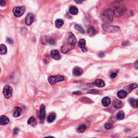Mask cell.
Returning a JSON list of instances; mask_svg holds the SVG:
<instances>
[{
    "mask_svg": "<svg viewBox=\"0 0 138 138\" xmlns=\"http://www.w3.org/2000/svg\"><path fill=\"white\" fill-rule=\"evenodd\" d=\"M138 87V84H135V83H134V84H130V85L128 86V89L129 90V91H131L132 90L136 89V88Z\"/></svg>",
    "mask_w": 138,
    "mask_h": 138,
    "instance_id": "29",
    "label": "cell"
},
{
    "mask_svg": "<svg viewBox=\"0 0 138 138\" xmlns=\"http://www.w3.org/2000/svg\"><path fill=\"white\" fill-rule=\"evenodd\" d=\"M3 92L4 96L5 98H9L11 97L13 93L12 88H11V86L9 85L5 86L3 88Z\"/></svg>",
    "mask_w": 138,
    "mask_h": 138,
    "instance_id": "7",
    "label": "cell"
},
{
    "mask_svg": "<svg viewBox=\"0 0 138 138\" xmlns=\"http://www.w3.org/2000/svg\"><path fill=\"white\" fill-rule=\"evenodd\" d=\"M105 128L106 129H110L112 128V125L110 123H106L105 125Z\"/></svg>",
    "mask_w": 138,
    "mask_h": 138,
    "instance_id": "30",
    "label": "cell"
},
{
    "mask_svg": "<svg viewBox=\"0 0 138 138\" xmlns=\"http://www.w3.org/2000/svg\"><path fill=\"white\" fill-rule=\"evenodd\" d=\"M103 28L104 31L107 32H111V33L117 32L120 29L119 26H108L107 24H104L103 26Z\"/></svg>",
    "mask_w": 138,
    "mask_h": 138,
    "instance_id": "5",
    "label": "cell"
},
{
    "mask_svg": "<svg viewBox=\"0 0 138 138\" xmlns=\"http://www.w3.org/2000/svg\"><path fill=\"white\" fill-rule=\"evenodd\" d=\"M113 17L114 15L112 9H107L101 14V19L105 23H109L113 20Z\"/></svg>",
    "mask_w": 138,
    "mask_h": 138,
    "instance_id": "2",
    "label": "cell"
},
{
    "mask_svg": "<svg viewBox=\"0 0 138 138\" xmlns=\"http://www.w3.org/2000/svg\"><path fill=\"white\" fill-rule=\"evenodd\" d=\"M85 0H75V2L77 4H81Z\"/></svg>",
    "mask_w": 138,
    "mask_h": 138,
    "instance_id": "35",
    "label": "cell"
},
{
    "mask_svg": "<svg viewBox=\"0 0 138 138\" xmlns=\"http://www.w3.org/2000/svg\"><path fill=\"white\" fill-rule=\"evenodd\" d=\"M113 13L114 16L118 17L121 16L125 13L126 11V8L122 5H119V6L115 7L112 9Z\"/></svg>",
    "mask_w": 138,
    "mask_h": 138,
    "instance_id": "3",
    "label": "cell"
},
{
    "mask_svg": "<svg viewBox=\"0 0 138 138\" xmlns=\"http://www.w3.org/2000/svg\"><path fill=\"white\" fill-rule=\"evenodd\" d=\"M64 80V77L62 76L57 75V76H50L48 78V80L50 84L52 85H54L56 83L59 82L63 81Z\"/></svg>",
    "mask_w": 138,
    "mask_h": 138,
    "instance_id": "4",
    "label": "cell"
},
{
    "mask_svg": "<svg viewBox=\"0 0 138 138\" xmlns=\"http://www.w3.org/2000/svg\"><path fill=\"white\" fill-rule=\"evenodd\" d=\"M55 40L53 39V38H51V39H50V40H49V43L50 44L53 45V44H55Z\"/></svg>",
    "mask_w": 138,
    "mask_h": 138,
    "instance_id": "33",
    "label": "cell"
},
{
    "mask_svg": "<svg viewBox=\"0 0 138 138\" xmlns=\"http://www.w3.org/2000/svg\"><path fill=\"white\" fill-rule=\"evenodd\" d=\"M18 131H19V129H18V128H15V129H14V133L15 134H17L18 133Z\"/></svg>",
    "mask_w": 138,
    "mask_h": 138,
    "instance_id": "36",
    "label": "cell"
},
{
    "mask_svg": "<svg viewBox=\"0 0 138 138\" xmlns=\"http://www.w3.org/2000/svg\"><path fill=\"white\" fill-rule=\"evenodd\" d=\"M74 28L77 30V31H79V32L82 34H85V31H84V29L82 28V26H80L79 24H75L74 26Z\"/></svg>",
    "mask_w": 138,
    "mask_h": 138,
    "instance_id": "28",
    "label": "cell"
},
{
    "mask_svg": "<svg viewBox=\"0 0 138 138\" xmlns=\"http://www.w3.org/2000/svg\"><path fill=\"white\" fill-rule=\"evenodd\" d=\"M28 124L29 125H31L32 126H34L36 124V119L34 118V116H32L31 117H30L29 119L28 120Z\"/></svg>",
    "mask_w": 138,
    "mask_h": 138,
    "instance_id": "26",
    "label": "cell"
},
{
    "mask_svg": "<svg viewBox=\"0 0 138 138\" xmlns=\"http://www.w3.org/2000/svg\"><path fill=\"white\" fill-rule=\"evenodd\" d=\"M101 103H102V104L104 107H108L111 104V99L108 97H105L102 99Z\"/></svg>",
    "mask_w": 138,
    "mask_h": 138,
    "instance_id": "14",
    "label": "cell"
},
{
    "mask_svg": "<svg viewBox=\"0 0 138 138\" xmlns=\"http://www.w3.org/2000/svg\"><path fill=\"white\" fill-rule=\"evenodd\" d=\"M113 105L116 108L120 109L123 106V104L121 100H118V99H115L113 101Z\"/></svg>",
    "mask_w": 138,
    "mask_h": 138,
    "instance_id": "11",
    "label": "cell"
},
{
    "mask_svg": "<svg viewBox=\"0 0 138 138\" xmlns=\"http://www.w3.org/2000/svg\"><path fill=\"white\" fill-rule=\"evenodd\" d=\"M51 56L56 60H58L60 58V56L59 55L58 51L56 50H53L51 51Z\"/></svg>",
    "mask_w": 138,
    "mask_h": 138,
    "instance_id": "17",
    "label": "cell"
},
{
    "mask_svg": "<svg viewBox=\"0 0 138 138\" xmlns=\"http://www.w3.org/2000/svg\"><path fill=\"white\" fill-rule=\"evenodd\" d=\"M7 40V42H8L9 43H10V44H13V42H14V41H13V39H11V38H8Z\"/></svg>",
    "mask_w": 138,
    "mask_h": 138,
    "instance_id": "34",
    "label": "cell"
},
{
    "mask_svg": "<svg viewBox=\"0 0 138 138\" xmlns=\"http://www.w3.org/2000/svg\"><path fill=\"white\" fill-rule=\"evenodd\" d=\"M83 70L79 68V67H75L73 69V74H74V76H79L80 75H82V73H83Z\"/></svg>",
    "mask_w": 138,
    "mask_h": 138,
    "instance_id": "12",
    "label": "cell"
},
{
    "mask_svg": "<svg viewBox=\"0 0 138 138\" xmlns=\"http://www.w3.org/2000/svg\"><path fill=\"white\" fill-rule=\"evenodd\" d=\"M6 4L5 0H0V5L1 6H4Z\"/></svg>",
    "mask_w": 138,
    "mask_h": 138,
    "instance_id": "32",
    "label": "cell"
},
{
    "mask_svg": "<svg viewBox=\"0 0 138 138\" xmlns=\"http://www.w3.org/2000/svg\"><path fill=\"white\" fill-rule=\"evenodd\" d=\"M117 76V72H113L111 74V78L112 79H114Z\"/></svg>",
    "mask_w": 138,
    "mask_h": 138,
    "instance_id": "31",
    "label": "cell"
},
{
    "mask_svg": "<svg viewBox=\"0 0 138 138\" xmlns=\"http://www.w3.org/2000/svg\"><path fill=\"white\" fill-rule=\"evenodd\" d=\"M86 128V126L85 125H80L79 126H78L77 128V131L79 133H82L85 131Z\"/></svg>",
    "mask_w": 138,
    "mask_h": 138,
    "instance_id": "27",
    "label": "cell"
},
{
    "mask_svg": "<svg viewBox=\"0 0 138 138\" xmlns=\"http://www.w3.org/2000/svg\"><path fill=\"white\" fill-rule=\"evenodd\" d=\"M9 119L7 116H0V124L2 125H5L9 123Z\"/></svg>",
    "mask_w": 138,
    "mask_h": 138,
    "instance_id": "18",
    "label": "cell"
},
{
    "mask_svg": "<svg viewBox=\"0 0 138 138\" xmlns=\"http://www.w3.org/2000/svg\"><path fill=\"white\" fill-rule=\"evenodd\" d=\"M21 113H22V109L19 107H16L14 109V112H13V116L15 118H17L20 116Z\"/></svg>",
    "mask_w": 138,
    "mask_h": 138,
    "instance_id": "15",
    "label": "cell"
},
{
    "mask_svg": "<svg viewBox=\"0 0 138 138\" xmlns=\"http://www.w3.org/2000/svg\"><path fill=\"white\" fill-rule=\"evenodd\" d=\"M76 44V38L72 32H69L68 34V39L63 45L61 48V51L63 53H66L69 51L73 49Z\"/></svg>",
    "mask_w": 138,
    "mask_h": 138,
    "instance_id": "1",
    "label": "cell"
},
{
    "mask_svg": "<svg viewBox=\"0 0 138 138\" xmlns=\"http://www.w3.org/2000/svg\"><path fill=\"white\" fill-rule=\"evenodd\" d=\"M34 14H31V13H29L26 16V20H25V23L28 26H30L34 21Z\"/></svg>",
    "mask_w": 138,
    "mask_h": 138,
    "instance_id": "9",
    "label": "cell"
},
{
    "mask_svg": "<svg viewBox=\"0 0 138 138\" xmlns=\"http://www.w3.org/2000/svg\"><path fill=\"white\" fill-rule=\"evenodd\" d=\"M128 102L130 104V105H131V106L133 108H137L138 107V99H134V98H130L128 100Z\"/></svg>",
    "mask_w": 138,
    "mask_h": 138,
    "instance_id": "16",
    "label": "cell"
},
{
    "mask_svg": "<svg viewBox=\"0 0 138 138\" xmlns=\"http://www.w3.org/2000/svg\"><path fill=\"white\" fill-rule=\"evenodd\" d=\"M115 1H116V2H121V1H124V0H114Z\"/></svg>",
    "mask_w": 138,
    "mask_h": 138,
    "instance_id": "39",
    "label": "cell"
},
{
    "mask_svg": "<svg viewBox=\"0 0 138 138\" xmlns=\"http://www.w3.org/2000/svg\"><path fill=\"white\" fill-rule=\"evenodd\" d=\"M7 47L4 44L0 45V55H4L7 53Z\"/></svg>",
    "mask_w": 138,
    "mask_h": 138,
    "instance_id": "22",
    "label": "cell"
},
{
    "mask_svg": "<svg viewBox=\"0 0 138 138\" xmlns=\"http://www.w3.org/2000/svg\"><path fill=\"white\" fill-rule=\"evenodd\" d=\"M117 95L119 98L124 99L127 95V92L125 90H120L117 93Z\"/></svg>",
    "mask_w": 138,
    "mask_h": 138,
    "instance_id": "19",
    "label": "cell"
},
{
    "mask_svg": "<svg viewBox=\"0 0 138 138\" xmlns=\"http://www.w3.org/2000/svg\"><path fill=\"white\" fill-rule=\"evenodd\" d=\"M93 84L99 87H103L105 86V83L104 80L101 79H97L95 80Z\"/></svg>",
    "mask_w": 138,
    "mask_h": 138,
    "instance_id": "13",
    "label": "cell"
},
{
    "mask_svg": "<svg viewBox=\"0 0 138 138\" xmlns=\"http://www.w3.org/2000/svg\"><path fill=\"white\" fill-rule=\"evenodd\" d=\"M78 45H79V47H80V48L81 49V50L84 52L87 51V49L85 47L86 45V41L85 40L82 38V39H80V41H79V43H78Z\"/></svg>",
    "mask_w": 138,
    "mask_h": 138,
    "instance_id": "10",
    "label": "cell"
},
{
    "mask_svg": "<svg viewBox=\"0 0 138 138\" xmlns=\"http://www.w3.org/2000/svg\"><path fill=\"white\" fill-rule=\"evenodd\" d=\"M97 92H98V90H90V91L89 92V93H97Z\"/></svg>",
    "mask_w": 138,
    "mask_h": 138,
    "instance_id": "37",
    "label": "cell"
},
{
    "mask_svg": "<svg viewBox=\"0 0 138 138\" xmlns=\"http://www.w3.org/2000/svg\"><path fill=\"white\" fill-rule=\"evenodd\" d=\"M45 116L46 113L45 106L44 105H41V107H40V111L39 113V118L41 123H43L44 120L45 118Z\"/></svg>",
    "mask_w": 138,
    "mask_h": 138,
    "instance_id": "8",
    "label": "cell"
},
{
    "mask_svg": "<svg viewBox=\"0 0 138 138\" xmlns=\"http://www.w3.org/2000/svg\"><path fill=\"white\" fill-rule=\"evenodd\" d=\"M0 71H1V70H0Z\"/></svg>",
    "mask_w": 138,
    "mask_h": 138,
    "instance_id": "40",
    "label": "cell"
},
{
    "mask_svg": "<svg viewBox=\"0 0 138 138\" xmlns=\"http://www.w3.org/2000/svg\"><path fill=\"white\" fill-rule=\"evenodd\" d=\"M69 11H70V13L71 14L73 15H77L78 13V9L76 7H74V6L70 7V9H69Z\"/></svg>",
    "mask_w": 138,
    "mask_h": 138,
    "instance_id": "24",
    "label": "cell"
},
{
    "mask_svg": "<svg viewBox=\"0 0 138 138\" xmlns=\"http://www.w3.org/2000/svg\"><path fill=\"white\" fill-rule=\"evenodd\" d=\"M97 32L96 31V30H95L94 28L91 27V28L88 29L87 34L90 36L92 37V36H94L95 35V34H97Z\"/></svg>",
    "mask_w": 138,
    "mask_h": 138,
    "instance_id": "20",
    "label": "cell"
},
{
    "mask_svg": "<svg viewBox=\"0 0 138 138\" xmlns=\"http://www.w3.org/2000/svg\"><path fill=\"white\" fill-rule=\"evenodd\" d=\"M125 116V113L124 112L122 111H120L119 112H118V113L116 114V118H117L118 120H122L124 119Z\"/></svg>",
    "mask_w": 138,
    "mask_h": 138,
    "instance_id": "25",
    "label": "cell"
},
{
    "mask_svg": "<svg viewBox=\"0 0 138 138\" xmlns=\"http://www.w3.org/2000/svg\"><path fill=\"white\" fill-rule=\"evenodd\" d=\"M135 68L137 69H138V60L136 61V62L135 63Z\"/></svg>",
    "mask_w": 138,
    "mask_h": 138,
    "instance_id": "38",
    "label": "cell"
},
{
    "mask_svg": "<svg viewBox=\"0 0 138 138\" xmlns=\"http://www.w3.org/2000/svg\"><path fill=\"white\" fill-rule=\"evenodd\" d=\"M64 24V21L62 20V19H58L55 22V26L57 28H60L63 26V25Z\"/></svg>",
    "mask_w": 138,
    "mask_h": 138,
    "instance_id": "23",
    "label": "cell"
},
{
    "mask_svg": "<svg viewBox=\"0 0 138 138\" xmlns=\"http://www.w3.org/2000/svg\"><path fill=\"white\" fill-rule=\"evenodd\" d=\"M26 9L24 7H16L13 9V13L15 16L20 17L24 14Z\"/></svg>",
    "mask_w": 138,
    "mask_h": 138,
    "instance_id": "6",
    "label": "cell"
},
{
    "mask_svg": "<svg viewBox=\"0 0 138 138\" xmlns=\"http://www.w3.org/2000/svg\"><path fill=\"white\" fill-rule=\"evenodd\" d=\"M56 115L55 113L52 112L49 115L48 117H47V121L50 122V123L52 122L56 119Z\"/></svg>",
    "mask_w": 138,
    "mask_h": 138,
    "instance_id": "21",
    "label": "cell"
}]
</instances>
